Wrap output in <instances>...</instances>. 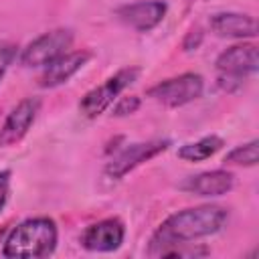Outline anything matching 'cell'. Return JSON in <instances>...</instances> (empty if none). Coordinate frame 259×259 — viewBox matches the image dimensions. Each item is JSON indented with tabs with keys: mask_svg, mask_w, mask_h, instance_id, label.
I'll return each mask as SVG.
<instances>
[{
	"mask_svg": "<svg viewBox=\"0 0 259 259\" xmlns=\"http://www.w3.org/2000/svg\"><path fill=\"white\" fill-rule=\"evenodd\" d=\"M204 91V79L198 73H182L178 77H170L152 85L146 95L164 107H182L194 99H198Z\"/></svg>",
	"mask_w": 259,
	"mask_h": 259,
	"instance_id": "8992f818",
	"label": "cell"
},
{
	"mask_svg": "<svg viewBox=\"0 0 259 259\" xmlns=\"http://www.w3.org/2000/svg\"><path fill=\"white\" fill-rule=\"evenodd\" d=\"M142 101L138 95H125V97H117L115 103H113V109H111V115L115 117H125V115H132L140 109Z\"/></svg>",
	"mask_w": 259,
	"mask_h": 259,
	"instance_id": "e0dca14e",
	"label": "cell"
},
{
	"mask_svg": "<svg viewBox=\"0 0 259 259\" xmlns=\"http://www.w3.org/2000/svg\"><path fill=\"white\" fill-rule=\"evenodd\" d=\"M10 176H12L10 170H0V214L10 196Z\"/></svg>",
	"mask_w": 259,
	"mask_h": 259,
	"instance_id": "d6986e66",
	"label": "cell"
},
{
	"mask_svg": "<svg viewBox=\"0 0 259 259\" xmlns=\"http://www.w3.org/2000/svg\"><path fill=\"white\" fill-rule=\"evenodd\" d=\"M125 239V227L117 217H109L103 221H97L89 225L81 237L79 243L83 249L93 251V253H109L121 247Z\"/></svg>",
	"mask_w": 259,
	"mask_h": 259,
	"instance_id": "9c48e42d",
	"label": "cell"
},
{
	"mask_svg": "<svg viewBox=\"0 0 259 259\" xmlns=\"http://www.w3.org/2000/svg\"><path fill=\"white\" fill-rule=\"evenodd\" d=\"M142 69L140 67H123L117 73H113L111 77H107L101 85L89 89L81 101H79V113L87 119H95L99 117L117 97L123 89H127L132 83L138 81Z\"/></svg>",
	"mask_w": 259,
	"mask_h": 259,
	"instance_id": "277c9868",
	"label": "cell"
},
{
	"mask_svg": "<svg viewBox=\"0 0 259 259\" xmlns=\"http://www.w3.org/2000/svg\"><path fill=\"white\" fill-rule=\"evenodd\" d=\"M38 111H40L38 97H24L22 101H18L12 107V111L6 115V119L0 127V148L16 146L32 127Z\"/></svg>",
	"mask_w": 259,
	"mask_h": 259,
	"instance_id": "ba28073f",
	"label": "cell"
},
{
	"mask_svg": "<svg viewBox=\"0 0 259 259\" xmlns=\"http://www.w3.org/2000/svg\"><path fill=\"white\" fill-rule=\"evenodd\" d=\"M59 229L53 219H26L8 233L2 245V255L10 259H42L55 253Z\"/></svg>",
	"mask_w": 259,
	"mask_h": 259,
	"instance_id": "7a4b0ae2",
	"label": "cell"
},
{
	"mask_svg": "<svg viewBox=\"0 0 259 259\" xmlns=\"http://www.w3.org/2000/svg\"><path fill=\"white\" fill-rule=\"evenodd\" d=\"M208 255V249L200 243H172L156 251L154 257H202Z\"/></svg>",
	"mask_w": 259,
	"mask_h": 259,
	"instance_id": "2e32d148",
	"label": "cell"
},
{
	"mask_svg": "<svg viewBox=\"0 0 259 259\" xmlns=\"http://www.w3.org/2000/svg\"><path fill=\"white\" fill-rule=\"evenodd\" d=\"M91 51H69L63 57H59L57 61H53L51 65L45 67V71L38 77V85L42 89H53L59 87L63 83H67L73 75H77L91 59Z\"/></svg>",
	"mask_w": 259,
	"mask_h": 259,
	"instance_id": "8fae6325",
	"label": "cell"
},
{
	"mask_svg": "<svg viewBox=\"0 0 259 259\" xmlns=\"http://www.w3.org/2000/svg\"><path fill=\"white\" fill-rule=\"evenodd\" d=\"M73 45V30L71 28H55L42 32L34 40H30L18 55V61L26 69L47 67L65 53H69Z\"/></svg>",
	"mask_w": 259,
	"mask_h": 259,
	"instance_id": "5b68a950",
	"label": "cell"
},
{
	"mask_svg": "<svg viewBox=\"0 0 259 259\" xmlns=\"http://www.w3.org/2000/svg\"><path fill=\"white\" fill-rule=\"evenodd\" d=\"M229 219V210L219 204H200L178 210L164 219L150 239L148 255H156L158 249L172 243H190L219 233Z\"/></svg>",
	"mask_w": 259,
	"mask_h": 259,
	"instance_id": "6da1fadb",
	"label": "cell"
},
{
	"mask_svg": "<svg viewBox=\"0 0 259 259\" xmlns=\"http://www.w3.org/2000/svg\"><path fill=\"white\" fill-rule=\"evenodd\" d=\"M210 30L217 36L225 38H255L257 36V20L251 14L243 12H217L208 20Z\"/></svg>",
	"mask_w": 259,
	"mask_h": 259,
	"instance_id": "4fadbf2b",
	"label": "cell"
},
{
	"mask_svg": "<svg viewBox=\"0 0 259 259\" xmlns=\"http://www.w3.org/2000/svg\"><path fill=\"white\" fill-rule=\"evenodd\" d=\"M235 186V176L229 170H208L186 178L180 188L194 196H223Z\"/></svg>",
	"mask_w": 259,
	"mask_h": 259,
	"instance_id": "7c38bea8",
	"label": "cell"
},
{
	"mask_svg": "<svg viewBox=\"0 0 259 259\" xmlns=\"http://www.w3.org/2000/svg\"><path fill=\"white\" fill-rule=\"evenodd\" d=\"M259 158V142L251 140L247 144H241L237 148H233L227 156H225V166H255Z\"/></svg>",
	"mask_w": 259,
	"mask_h": 259,
	"instance_id": "9a60e30c",
	"label": "cell"
},
{
	"mask_svg": "<svg viewBox=\"0 0 259 259\" xmlns=\"http://www.w3.org/2000/svg\"><path fill=\"white\" fill-rule=\"evenodd\" d=\"M217 71H219V87L223 91H237L243 87V81L249 75H255L259 69V53L257 45L241 42L225 49L217 57Z\"/></svg>",
	"mask_w": 259,
	"mask_h": 259,
	"instance_id": "3957f363",
	"label": "cell"
},
{
	"mask_svg": "<svg viewBox=\"0 0 259 259\" xmlns=\"http://www.w3.org/2000/svg\"><path fill=\"white\" fill-rule=\"evenodd\" d=\"M170 148V140H148V142H136L119 150L109 162L105 164V176L111 180H121L132 170H136L140 164L160 156Z\"/></svg>",
	"mask_w": 259,
	"mask_h": 259,
	"instance_id": "52a82bcc",
	"label": "cell"
},
{
	"mask_svg": "<svg viewBox=\"0 0 259 259\" xmlns=\"http://www.w3.org/2000/svg\"><path fill=\"white\" fill-rule=\"evenodd\" d=\"M18 57V47L14 42H0V81L4 79L6 71Z\"/></svg>",
	"mask_w": 259,
	"mask_h": 259,
	"instance_id": "ac0fdd59",
	"label": "cell"
},
{
	"mask_svg": "<svg viewBox=\"0 0 259 259\" xmlns=\"http://www.w3.org/2000/svg\"><path fill=\"white\" fill-rule=\"evenodd\" d=\"M168 12V4L162 0H146V2H134L123 4L115 10V16L136 32H148L156 28Z\"/></svg>",
	"mask_w": 259,
	"mask_h": 259,
	"instance_id": "30bf717a",
	"label": "cell"
},
{
	"mask_svg": "<svg viewBox=\"0 0 259 259\" xmlns=\"http://www.w3.org/2000/svg\"><path fill=\"white\" fill-rule=\"evenodd\" d=\"M200 42H202V32H200V28H196V30H190L186 34V38L182 42V49L184 51H192V49L196 51L200 47Z\"/></svg>",
	"mask_w": 259,
	"mask_h": 259,
	"instance_id": "ffe728a7",
	"label": "cell"
},
{
	"mask_svg": "<svg viewBox=\"0 0 259 259\" xmlns=\"http://www.w3.org/2000/svg\"><path fill=\"white\" fill-rule=\"evenodd\" d=\"M223 146H225L223 138H219V136H204V138H200L196 142L180 146L178 158L184 160V162H202V160H208L210 156H214Z\"/></svg>",
	"mask_w": 259,
	"mask_h": 259,
	"instance_id": "5bb4252c",
	"label": "cell"
}]
</instances>
